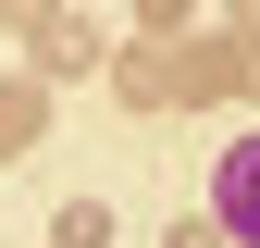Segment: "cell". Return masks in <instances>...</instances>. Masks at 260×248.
I'll return each instance as SVG.
<instances>
[{
	"instance_id": "1",
	"label": "cell",
	"mask_w": 260,
	"mask_h": 248,
	"mask_svg": "<svg viewBox=\"0 0 260 248\" xmlns=\"http://www.w3.org/2000/svg\"><path fill=\"white\" fill-rule=\"evenodd\" d=\"M211 224L236 236V248H260V137H236L211 162Z\"/></svg>"
}]
</instances>
